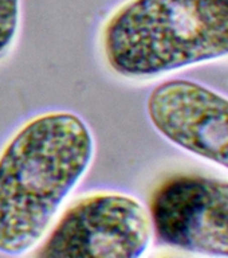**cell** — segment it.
<instances>
[{"label": "cell", "instance_id": "obj_1", "mask_svg": "<svg viewBox=\"0 0 228 258\" xmlns=\"http://www.w3.org/2000/svg\"><path fill=\"white\" fill-rule=\"evenodd\" d=\"M94 155L90 126L67 110L30 117L8 137L0 149V253L39 245Z\"/></svg>", "mask_w": 228, "mask_h": 258}, {"label": "cell", "instance_id": "obj_2", "mask_svg": "<svg viewBox=\"0 0 228 258\" xmlns=\"http://www.w3.org/2000/svg\"><path fill=\"white\" fill-rule=\"evenodd\" d=\"M100 46L126 80L228 56V0H125L104 20Z\"/></svg>", "mask_w": 228, "mask_h": 258}, {"label": "cell", "instance_id": "obj_3", "mask_svg": "<svg viewBox=\"0 0 228 258\" xmlns=\"http://www.w3.org/2000/svg\"><path fill=\"white\" fill-rule=\"evenodd\" d=\"M148 207L118 191H97L68 206L42 239L39 257L136 258L149 249Z\"/></svg>", "mask_w": 228, "mask_h": 258}, {"label": "cell", "instance_id": "obj_4", "mask_svg": "<svg viewBox=\"0 0 228 258\" xmlns=\"http://www.w3.org/2000/svg\"><path fill=\"white\" fill-rule=\"evenodd\" d=\"M153 235L172 249L228 257V180L179 175L153 192Z\"/></svg>", "mask_w": 228, "mask_h": 258}, {"label": "cell", "instance_id": "obj_5", "mask_svg": "<svg viewBox=\"0 0 228 258\" xmlns=\"http://www.w3.org/2000/svg\"><path fill=\"white\" fill-rule=\"evenodd\" d=\"M145 110L160 136L228 169V97L191 80H167L149 92Z\"/></svg>", "mask_w": 228, "mask_h": 258}, {"label": "cell", "instance_id": "obj_6", "mask_svg": "<svg viewBox=\"0 0 228 258\" xmlns=\"http://www.w3.org/2000/svg\"><path fill=\"white\" fill-rule=\"evenodd\" d=\"M20 0H0V59L15 43L20 27Z\"/></svg>", "mask_w": 228, "mask_h": 258}]
</instances>
